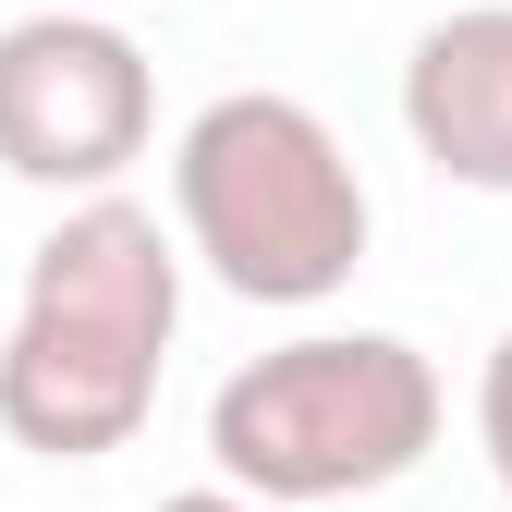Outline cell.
<instances>
[{
  "label": "cell",
  "instance_id": "cell-4",
  "mask_svg": "<svg viewBox=\"0 0 512 512\" xmlns=\"http://www.w3.org/2000/svg\"><path fill=\"white\" fill-rule=\"evenodd\" d=\"M159 135L147 49L110 13H13L0 25V171L37 196H122V171Z\"/></svg>",
  "mask_w": 512,
  "mask_h": 512
},
{
  "label": "cell",
  "instance_id": "cell-7",
  "mask_svg": "<svg viewBox=\"0 0 512 512\" xmlns=\"http://www.w3.org/2000/svg\"><path fill=\"white\" fill-rule=\"evenodd\" d=\"M159 512H256V500H232V488H183V500H159Z\"/></svg>",
  "mask_w": 512,
  "mask_h": 512
},
{
  "label": "cell",
  "instance_id": "cell-8",
  "mask_svg": "<svg viewBox=\"0 0 512 512\" xmlns=\"http://www.w3.org/2000/svg\"><path fill=\"white\" fill-rule=\"evenodd\" d=\"M86 13H110V0H86Z\"/></svg>",
  "mask_w": 512,
  "mask_h": 512
},
{
  "label": "cell",
  "instance_id": "cell-2",
  "mask_svg": "<svg viewBox=\"0 0 512 512\" xmlns=\"http://www.w3.org/2000/svg\"><path fill=\"white\" fill-rule=\"evenodd\" d=\"M171 220L183 256H208V281L244 305H330L366 269V171L281 86H232L183 122Z\"/></svg>",
  "mask_w": 512,
  "mask_h": 512
},
{
  "label": "cell",
  "instance_id": "cell-5",
  "mask_svg": "<svg viewBox=\"0 0 512 512\" xmlns=\"http://www.w3.org/2000/svg\"><path fill=\"white\" fill-rule=\"evenodd\" d=\"M403 135L427 171L476 183V196H512V0H476V13H439L403 61Z\"/></svg>",
  "mask_w": 512,
  "mask_h": 512
},
{
  "label": "cell",
  "instance_id": "cell-6",
  "mask_svg": "<svg viewBox=\"0 0 512 512\" xmlns=\"http://www.w3.org/2000/svg\"><path fill=\"white\" fill-rule=\"evenodd\" d=\"M476 439H488V476L512 500V330L488 342V378H476Z\"/></svg>",
  "mask_w": 512,
  "mask_h": 512
},
{
  "label": "cell",
  "instance_id": "cell-3",
  "mask_svg": "<svg viewBox=\"0 0 512 512\" xmlns=\"http://www.w3.org/2000/svg\"><path fill=\"white\" fill-rule=\"evenodd\" d=\"M439 452V366L403 330H305L220 378L208 403V464L256 512H317L403 488Z\"/></svg>",
  "mask_w": 512,
  "mask_h": 512
},
{
  "label": "cell",
  "instance_id": "cell-1",
  "mask_svg": "<svg viewBox=\"0 0 512 512\" xmlns=\"http://www.w3.org/2000/svg\"><path fill=\"white\" fill-rule=\"evenodd\" d=\"M171 330H183V244L159 232V208L135 196L61 208L0 330V427L49 464H110L159 415Z\"/></svg>",
  "mask_w": 512,
  "mask_h": 512
}]
</instances>
